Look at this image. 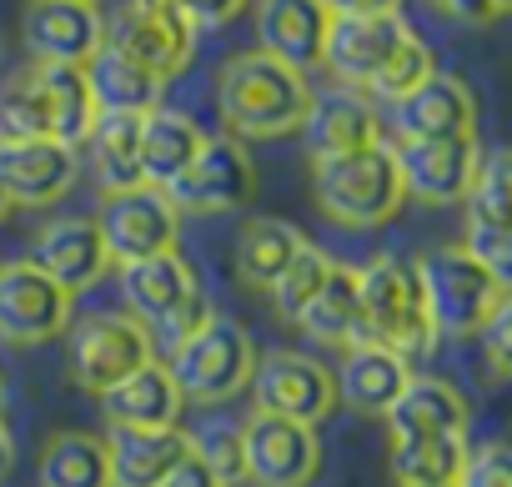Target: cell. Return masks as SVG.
<instances>
[{
  "mask_svg": "<svg viewBox=\"0 0 512 487\" xmlns=\"http://www.w3.org/2000/svg\"><path fill=\"white\" fill-rule=\"evenodd\" d=\"M312 81L307 71L267 56V51H241L216 71V111L226 136L246 141H277L307 126L312 116Z\"/></svg>",
  "mask_w": 512,
  "mask_h": 487,
  "instance_id": "cell-1",
  "label": "cell"
},
{
  "mask_svg": "<svg viewBox=\"0 0 512 487\" xmlns=\"http://www.w3.org/2000/svg\"><path fill=\"white\" fill-rule=\"evenodd\" d=\"M96 116L86 66H26L0 86V141H61L81 151Z\"/></svg>",
  "mask_w": 512,
  "mask_h": 487,
  "instance_id": "cell-2",
  "label": "cell"
},
{
  "mask_svg": "<svg viewBox=\"0 0 512 487\" xmlns=\"http://www.w3.org/2000/svg\"><path fill=\"white\" fill-rule=\"evenodd\" d=\"M357 312H362V342H377V347L397 352L402 362H417L437 347L422 277L412 262H402L392 252L357 267Z\"/></svg>",
  "mask_w": 512,
  "mask_h": 487,
  "instance_id": "cell-3",
  "label": "cell"
},
{
  "mask_svg": "<svg viewBox=\"0 0 512 487\" xmlns=\"http://www.w3.org/2000/svg\"><path fill=\"white\" fill-rule=\"evenodd\" d=\"M312 196H317L322 216H332L337 226L372 231V226H387L402 211L407 186H402L392 146L382 141V146H367V151H352V156L312 161Z\"/></svg>",
  "mask_w": 512,
  "mask_h": 487,
  "instance_id": "cell-4",
  "label": "cell"
},
{
  "mask_svg": "<svg viewBox=\"0 0 512 487\" xmlns=\"http://www.w3.org/2000/svg\"><path fill=\"white\" fill-rule=\"evenodd\" d=\"M412 267L422 277V297H427V312H432L437 337H457V342L462 337H477L492 322V312L507 302V292L487 277V267L462 247V241L422 252Z\"/></svg>",
  "mask_w": 512,
  "mask_h": 487,
  "instance_id": "cell-5",
  "label": "cell"
},
{
  "mask_svg": "<svg viewBox=\"0 0 512 487\" xmlns=\"http://www.w3.org/2000/svg\"><path fill=\"white\" fill-rule=\"evenodd\" d=\"M171 377L181 387L186 402L196 407H216L226 397H236L251 382L256 367V342L241 322L231 317H206L201 327H191L181 342H171Z\"/></svg>",
  "mask_w": 512,
  "mask_h": 487,
  "instance_id": "cell-6",
  "label": "cell"
},
{
  "mask_svg": "<svg viewBox=\"0 0 512 487\" xmlns=\"http://www.w3.org/2000/svg\"><path fill=\"white\" fill-rule=\"evenodd\" d=\"M121 282V302L126 312L151 332L161 327L171 342H181L191 327L206 322L201 312V282L191 272V262L181 252H161V257H146V262H131L116 272Z\"/></svg>",
  "mask_w": 512,
  "mask_h": 487,
  "instance_id": "cell-7",
  "label": "cell"
},
{
  "mask_svg": "<svg viewBox=\"0 0 512 487\" xmlns=\"http://www.w3.org/2000/svg\"><path fill=\"white\" fill-rule=\"evenodd\" d=\"M251 402L256 412H277L292 422H327L337 412V377L322 357L292 352V347H272V352H256L251 367Z\"/></svg>",
  "mask_w": 512,
  "mask_h": 487,
  "instance_id": "cell-8",
  "label": "cell"
},
{
  "mask_svg": "<svg viewBox=\"0 0 512 487\" xmlns=\"http://www.w3.org/2000/svg\"><path fill=\"white\" fill-rule=\"evenodd\" d=\"M322 472V442L317 427L277 417V412H251L241 422V477L256 487H307Z\"/></svg>",
  "mask_w": 512,
  "mask_h": 487,
  "instance_id": "cell-9",
  "label": "cell"
},
{
  "mask_svg": "<svg viewBox=\"0 0 512 487\" xmlns=\"http://www.w3.org/2000/svg\"><path fill=\"white\" fill-rule=\"evenodd\" d=\"M181 216H221L256 201V161L236 136H206L201 156L166 186Z\"/></svg>",
  "mask_w": 512,
  "mask_h": 487,
  "instance_id": "cell-10",
  "label": "cell"
},
{
  "mask_svg": "<svg viewBox=\"0 0 512 487\" xmlns=\"http://www.w3.org/2000/svg\"><path fill=\"white\" fill-rule=\"evenodd\" d=\"M101 241H106V257L111 267H131L161 252H176V236H181V211L171 206L166 191L156 186H136V191H116L101 201L96 211Z\"/></svg>",
  "mask_w": 512,
  "mask_h": 487,
  "instance_id": "cell-11",
  "label": "cell"
},
{
  "mask_svg": "<svg viewBox=\"0 0 512 487\" xmlns=\"http://www.w3.org/2000/svg\"><path fill=\"white\" fill-rule=\"evenodd\" d=\"M151 357H156V342L131 312H96L71 337V377L91 397L111 392L121 377H131Z\"/></svg>",
  "mask_w": 512,
  "mask_h": 487,
  "instance_id": "cell-12",
  "label": "cell"
},
{
  "mask_svg": "<svg viewBox=\"0 0 512 487\" xmlns=\"http://www.w3.org/2000/svg\"><path fill=\"white\" fill-rule=\"evenodd\" d=\"M106 41L121 46L131 61L156 71L161 81L181 76L196 51V26L181 16L176 0H126L116 26H106Z\"/></svg>",
  "mask_w": 512,
  "mask_h": 487,
  "instance_id": "cell-13",
  "label": "cell"
},
{
  "mask_svg": "<svg viewBox=\"0 0 512 487\" xmlns=\"http://www.w3.org/2000/svg\"><path fill=\"white\" fill-rule=\"evenodd\" d=\"M71 292H61L41 267L6 262L0 267V342L41 347L71 327Z\"/></svg>",
  "mask_w": 512,
  "mask_h": 487,
  "instance_id": "cell-14",
  "label": "cell"
},
{
  "mask_svg": "<svg viewBox=\"0 0 512 487\" xmlns=\"http://www.w3.org/2000/svg\"><path fill=\"white\" fill-rule=\"evenodd\" d=\"M412 36V26L397 16H332L327 31V51L322 66L337 76L342 91H372V81L387 71V61L402 51V41Z\"/></svg>",
  "mask_w": 512,
  "mask_h": 487,
  "instance_id": "cell-15",
  "label": "cell"
},
{
  "mask_svg": "<svg viewBox=\"0 0 512 487\" xmlns=\"http://www.w3.org/2000/svg\"><path fill=\"white\" fill-rule=\"evenodd\" d=\"M402 186L412 201L427 206H457L467 201L477 166H482V146L477 136H457V141H392Z\"/></svg>",
  "mask_w": 512,
  "mask_h": 487,
  "instance_id": "cell-16",
  "label": "cell"
},
{
  "mask_svg": "<svg viewBox=\"0 0 512 487\" xmlns=\"http://www.w3.org/2000/svg\"><path fill=\"white\" fill-rule=\"evenodd\" d=\"M21 41L36 66H86L106 46V16L81 0H31L21 16Z\"/></svg>",
  "mask_w": 512,
  "mask_h": 487,
  "instance_id": "cell-17",
  "label": "cell"
},
{
  "mask_svg": "<svg viewBox=\"0 0 512 487\" xmlns=\"http://www.w3.org/2000/svg\"><path fill=\"white\" fill-rule=\"evenodd\" d=\"M31 267H41L61 292H91L106 272H111V257H106V241H101V226L96 216H51L36 241H31Z\"/></svg>",
  "mask_w": 512,
  "mask_h": 487,
  "instance_id": "cell-18",
  "label": "cell"
},
{
  "mask_svg": "<svg viewBox=\"0 0 512 487\" xmlns=\"http://www.w3.org/2000/svg\"><path fill=\"white\" fill-rule=\"evenodd\" d=\"M392 131L397 141H457L477 136V96L467 81L432 71L417 91L392 101Z\"/></svg>",
  "mask_w": 512,
  "mask_h": 487,
  "instance_id": "cell-19",
  "label": "cell"
},
{
  "mask_svg": "<svg viewBox=\"0 0 512 487\" xmlns=\"http://www.w3.org/2000/svg\"><path fill=\"white\" fill-rule=\"evenodd\" d=\"M251 16H256V51H267L297 71L322 66L327 31H332L327 0H251Z\"/></svg>",
  "mask_w": 512,
  "mask_h": 487,
  "instance_id": "cell-20",
  "label": "cell"
},
{
  "mask_svg": "<svg viewBox=\"0 0 512 487\" xmlns=\"http://www.w3.org/2000/svg\"><path fill=\"white\" fill-rule=\"evenodd\" d=\"M81 156L61 141H0V186L11 206H56L71 196Z\"/></svg>",
  "mask_w": 512,
  "mask_h": 487,
  "instance_id": "cell-21",
  "label": "cell"
},
{
  "mask_svg": "<svg viewBox=\"0 0 512 487\" xmlns=\"http://www.w3.org/2000/svg\"><path fill=\"white\" fill-rule=\"evenodd\" d=\"M337 377V402L362 412V417H387L402 397V387L412 382V362H402L397 352L377 347V342H352L342 347V367Z\"/></svg>",
  "mask_w": 512,
  "mask_h": 487,
  "instance_id": "cell-22",
  "label": "cell"
},
{
  "mask_svg": "<svg viewBox=\"0 0 512 487\" xmlns=\"http://www.w3.org/2000/svg\"><path fill=\"white\" fill-rule=\"evenodd\" d=\"M101 412L111 427H136V432H161V427H181L186 397L171 377L166 362H146L131 377H121L111 392H101Z\"/></svg>",
  "mask_w": 512,
  "mask_h": 487,
  "instance_id": "cell-23",
  "label": "cell"
},
{
  "mask_svg": "<svg viewBox=\"0 0 512 487\" xmlns=\"http://www.w3.org/2000/svg\"><path fill=\"white\" fill-rule=\"evenodd\" d=\"M302 136H307V156L312 161H332V156H352V151L382 146V116L372 111L367 96L332 91V96L312 101V116H307Z\"/></svg>",
  "mask_w": 512,
  "mask_h": 487,
  "instance_id": "cell-24",
  "label": "cell"
},
{
  "mask_svg": "<svg viewBox=\"0 0 512 487\" xmlns=\"http://www.w3.org/2000/svg\"><path fill=\"white\" fill-rule=\"evenodd\" d=\"M106 447H111V487H161L191 457V432L186 427H161V432L111 427Z\"/></svg>",
  "mask_w": 512,
  "mask_h": 487,
  "instance_id": "cell-25",
  "label": "cell"
},
{
  "mask_svg": "<svg viewBox=\"0 0 512 487\" xmlns=\"http://www.w3.org/2000/svg\"><path fill=\"white\" fill-rule=\"evenodd\" d=\"M86 81H91L96 111H121V116H151L161 111V96H166V81L111 41L86 61Z\"/></svg>",
  "mask_w": 512,
  "mask_h": 487,
  "instance_id": "cell-26",
  "label": "cell"
},
{
  "mask_svg": "<svg viewBox=\"0 0 512 487\" xmlns=\"http://www.w3.org/2000/svg\"><path fill=\"white\" fill-rule=\"evenodd\" d=\"M467 397L442 382V377H412L397 397V407L387 412V432L392 442H412V437H442V432H467Z\"/></svg>",
  "mask_w": 512,
  "mask_h": 487,
  "instance_id": "cell-27",
  "label": "cell"
},
{
  "mask_svg": "<svg viewBox=\"0 0 512 487\" xmlns=\"http://www.w3.org/2000/svg\"><path fill=\"white\" fill-rule=\"evenodd\" d=\"M312 247L307 231L282 221V216H251L236 236V277L256 292H267L302 252Z\"/></svg>",
  "mask_w": 512,
  "mask_h": 487,
  "instance_id": "cell-28",
  "label": "cell"
},
{
  "mask_svg": "<svg viewBox=\"0 0 512 487\" xmlns=\"http://www.w3.org/2000/svg\"><path fill=\"white\" fill-rule=\"evenodd\" d=\"M201 146H206V131L191 121V116H181V111H151L146 121H141V176H146V186H156V191H166L196 156H201Z\"/></svg>",
  "mask_w": 512,
  "mask_h": 487,
  "instance_id": "cell-29",
  "label": "cell"
},
{
  "mask_svg": "<svg viewBox=\"0 0 512 487\" xmlns=\"http://www.w3.org/2000/svg\"><path fill=\"white\" fill-rule=\"evenodd\" d=\"M141 121H146V116L101 111V116H96V131L86 136L91 171H96V181H101L106 196L146 186V176H141Z\"/></svg>",
  "mask_w": 512,
  "mask_h": 487,
  "instance_id": "cell-30",
  "label": "cell"
},
{
  "mask_svg": "<svg viewBox=\"0 0 512 487\" xmlns=\"http://www.w3.org/2000/svg\"><path fill=\"white\" fill-rule=\"evenodd\" d=\"M297 327H302L312 342H322V347H352V342H362V312H357V267H342V262H332V272H327L322 292H317V297L302 307Z\"/></svg>",
  "mask_w": 512,
  "mask_h": 487,
  "instance_id": "cell-31",
  "label": "cell"
},
{
  "mask_svg": "<svg viewBox=\"0 0 512 487\" xmlns=\"http://www.w3.org/2000/svg\"><path fill=\"white\" fill-rule=\"evenodd\" d=\"M467 432H442V437H412V442H392L387 467L397 477V487H457L462 467H467Z\"/></svg>",
  "mask_w": 512,
  "mask_h": 487,
  "instance_id": "cell-32",
  "label": "cell"
},
{
  "mask_svg": "<svg viewBox=\"0 0 512 487\" xmlns=\"http://www.w3.org/2000/svg\"><path fill=\"white\" fill-rule=\"evenodd\" d=\"M41 487H111V447L96 432H56L41 452Z\"/></svg>",
  "mask_w": 512,
  "mask_h": 487,
  "instance_id": "cell-33",
  "label": "cell"
},
{
  "mask_svg": "<svg viewBox=\"0 0 512 487\" xmlns=\"http://www.w3.org/2000/svg\"><path fill=\"white\" fill-rule=\"evenodd\" d=\"M327 272H332V257L327 252H317V247H307L272 287H267V297H272V307H277V317L282 322H292L297 327V317H302V307L322 292V282H327Z\"/></svg>",
  "mask_w": 512,
  "mask_h": 487,
  "instance_id": "cell-34",
  "label": "cell"
},
{
  "mask_svg": "<svg viewBox=\"0 0 512 487\" xmlns=\"http://www.w3.org/2000/svg\"><path fill=\"white\" fill-rule=\"evenodd\" d=\"M462 247H467V252L487 267V277L512 297V221H497V216H477V211H467Z\"/></svg>",
  "mask_w": 512,
  "mask_h": 487,
  "instance_id": "cell-35",
  "label": "cell"
},
{
  "mask_svg": "<svg viewBox=\"0 0 512 487\" xmlns=\"http://www.w3.org/2000/svg\"><path fill=\"white\" fill-rule=\"evenodd\" d=\"M462 206H467V211H477V216L512 221V146H502V151L482 156L477 181H472V191H467V201H462Z\"/></svg>",
  "mask_w": 512,
  "mask_h": 487,
  "instance_id": "cell-36",
  "label": "cell"
},
{
  "mask_svg": "<svg viewBox=\"0 0 512 487\" xmlns=\"http://www.w3.org/2000/svg\"><path fill=\"white\" fill-rule=\"evenodd\" d=\"M437 71V61H432V51H427V41L412 31L407 41H402V51L387 61V71L372 81V91L367 96H382V101H402L407 91H417L427 76Z\"/></svg>",
  "mask_w": 512,
  "mask_h": 487,
  "instance_id": "cell-37",
  "label": "cell"
},
{
  "mask_svg": "<svg viewBox=\"0 0 512 487\" xmlns=\"http://www.w3.org/2000/svg\"><path fill=\"white\" fill-rule=\"evenodd\" d=\"M191 447L221 482H241V427H211L191 437Z\"/></svg>",
  "mask_w": 512,
  "mask_h": 487,
  "instance_id": "cell-38",
  "label": "cell"
},
{
  "mask_svg": "<svg viewBox=\"0 0 512 487\" xmlns=\"http://www.w3.org/2000/svg\"><path fill=\"white\" fill-rule=\"evenodd\" d=\"M457 487H512V442H487L467 452Z\"/></svg>",
  "mask_w": 512,
  "mask_h": 487,
  "instance_id": "cell-39",
  "label": "cell"
},
{
  "mask_svg": "<svg viewBox=\"0 0 512 487\" xmlns=\"http://www.w3.org/2000/svg\"><path fill=\"white\" fill-rule=\"evenodd\" d=\"M477 337H482V357H487V367H492L502 382H512V297L492 312V322H487Z\"/></svg>",
  "mask_w": 512,
  "mask_h": 487,
  "instance_id": "cell-40",
  "label": "cell"
},
{
  "mask_svg": "<svg viewBox=\"0 0 512 487\" xmlns=\"http://www.w3.org/2000/svg\"><path fill=\"white\" fill-rule=\"evenodd\" d=\"M176 6L196 31H216V26H231L241 11H251V0H176Z\"/></svg>",
  "mask_w": 512,
  "mask_h": 487,
  "instance_id": "cell-41",
  "label": "cell"
},
{
  "mask_svg": "<svg viewBox=\"0 0 512 487\" xmlns=\"http://www.w3.org/2000/svg\"><path fill=\"white\" fill-rule=\"evenodd\" d=\"M427 6L457 26H492L497 11H492V0H427Z\"/></svg>",
  "mask_w": 512,
  "mask_h": 487,
  "instance_id": "cell-42",
  "label": "cell"
},
{
  "mask_svg": "<svg viewBox=\"0 0 512 487\" xmlns=\"http://www.w3.org/2000/svg\"><path fill=\"white\" fill-rule=\"evenodd\" d=\"M161 487H226V482H221V477H216V472L196 457V447H191V457H186V462H181V467H176V472H171Z\"/></svg>",
  "mask_w": 512,
  "mask_h": 487,
  "instance_id": "cell-43",
  "label": "cell"
},
{
  "mask_svg": "<svg viewBox=\"0 0 512 487\" xmlns=\"http://www.w3.org/2000/svg\"><path fill=\"white\" fill-rule=\"evenodd\" d=\"M332 16H397L402 0H327Z\"/></svg>",
  "mask_w": 512,
  "mask_h": 487,
  "instance_id": "cell-44",
  "label": "cell"
},
{
  "mask_svg": "<svg viewBox=\"0 0 512 487\" xmlns=\"http://www.w3.org/2000/svg\"><path fill=\"white\" fill-rule=\"evenodd\" d=\"M11 472H16V437H11L6 417H0V482H6Z\"/></svg>",
  "mask_w": 512,
  "mask_h": 487,
  "instance_id": "cell-45",
  "label": "cell"
},
{
  "mask_svg": "<svg viewBox=\"0 0 512 487\" xmlns=\"http://www.w3.org/2000/svg\"><path fill=\"white\" fill-rule=\"evenodd\" d=\"M16 206H11V196H6V186H0V226H6V216H11Z\"/></svg>",
  "mask_w": 512,
  "mask_h": 487,
  "instance_id": "cell-46",
  "label": "cell"
},
{
  "mask_svg": "<svg viewBox=\"0 0 512 487\" xmlns=\"http://www.w3.org/2000/svg\"><path fill=\"white\" fill-rule=\"evenodd\" d=\"M492 11L497 16H512V0H492Z\"/></svg>",
  "mask_w": 512,
  "mask_h": 487,
  "instance_id": "cell-47",
  "label": "cell"
},
{
  "mask_svg": "<svg viewBox=\"0 0 512 487\" xmlns=\"http://www.w3.org/2000/svg\"><path fill=\"white\" fill-rule=\"evenodd\" d=\"M0 407H6V372H0Z\"/></svg>",
  "mask_w": 512,
  "mask_h": 487,
  "instance_id": "cell-48",
  "label": "cell"
},
{
  "mask_svg": "<svg viewBox=\"0 0 512 487\" xmlns=\"http://www.w3.org/2000/svg\"><path fill=\"white\" fill-rule=\"evenodd\" d=\"M81 6H101V0H81Z\"/></svg>",
  "mask_w": 512,
  "mask_h": 487,
  "instance_id": "cell-49",
  "label": "cell"
}]
</instances>
